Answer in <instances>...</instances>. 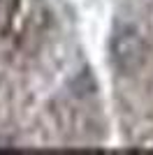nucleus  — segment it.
<instances>
[{
    "mask_svg": "<svg viewBox=\"0 0 153 155\" xmlns=\"http://www.w3.org/2000/svg\"><path fill=\"white\" fill-rule=\"evenodd\" d=\"M109 56H111L114 70L125 77L144 67L148 58V42L137 23L121 19L114 26L111 39H109Z\"/></svg>",
    "mask_w": 153,
    "mask_h": 155,
    "instance_id": "f257e3e1",
    "label": "nucleus"
},
{
    "mask_svg": "<svg viewBox=\"0 0 153 155\" xmlns=\"http://www.w3.org/2000/svg\"><path fill=\"white\" fill-rule=\"evenodd\" d=\"M12 9H14V0H0V30H5L7 21L12 16Z\"/></svg>",
    "mask_w": 153,
    "mask_h": 155,
    "instance_id": "f03ea898",
    "label": "nucleus"
}]
</instances>
